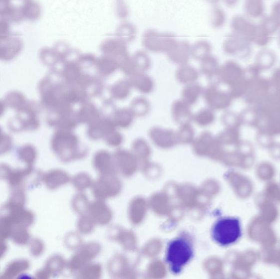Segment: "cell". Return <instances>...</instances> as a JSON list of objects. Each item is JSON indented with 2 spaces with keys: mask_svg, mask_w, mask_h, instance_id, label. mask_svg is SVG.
<instances>
[{
  "mask_svg": "<svg viewBox=\"0 0 280 279\" xmlns=\"http://www.w3.org/2000/svg\"><path fill=\"white\" fill-rule=\"evenodd\" d=\"M194 255L191 239L184 236H180L168 244L166 262L170 271L174 275H179L193 258Z\"/></svg>",
  "mask_w": 280,
  "mask_h": 279,
  "instance_id": "1",
  "label": "cell"
},
{
  "mask_svg": "<svg viewBox=\"0 0 280 279\" xmlns=\"http://www.w3.org/2000/svg\"><path fill=\"white\" fill-rule=\"evenodd\" d=\"M242 236L240 220L235 218H224L219 219L213 227L214 240L223 247L230 246L236 243Z\"/></svg>",
  "mask_w": 280,
  "mask_h": 279,
  "instance_id": "2",
  "label": "cell"
},
{
  "mask_svg": "<svg viewBox=\"0 0 280 279\" xmlns=\"http://www.w3.org/2000/svg\"><path fill=\"white\" fill-rule=\"evenodd\" d=\"M202 96L206 104L214 111L228 110L233 100L228 90L222 89L218 82L211 83L204 88Z\"/></svg>",
  "mask_w": 280,
  "mask_h": 279,
  "instance_id": "3",
  "label": "cell"
},
{
  "mask_svg": "<svg viewBox=\"0 0 280 279\" xmlns=\"http://www.w3.org/2000/svg\"><path fill=\"white\" fill-rule=\"evenodd\" d=\"M18 111V115L9 123L11 130L19 132L20 131H31L38 128V109L36 104L27 102L24 106Z\"/></svg>",
  "mask_w": 280,
  "mask_h": 279,
  "instance_id": "4",
  "label": "cell"
},
{
  "mask_svg": "<svg viewBox=\"0 0 280 279\" xmlns=\"http://www.w3.org/2000/svg\"><path fill=\"white\" fill-rule=\"evenodd\" d=\"M175 36L168 33H159L155 30H148L144 35V43L148 49L156 52L169 53L178 44Z\"/></svg>",
  "mask_w": 280,
  "mask_h": 279,
  "instance_id": "5",
  "label": "cell"
},
{
  "mask_svg": "<svg viewBox=\"0 0 280 279\" xmlns=\"http://www.w3.org/2000/svg\"><path fill=\"white\" fill-rule=\"evenodd\" d=\"M271 91L269 79L260 75L249 80L247 92L243 99L246 103L253 106L264 98Z\"/></svg>",
  "mask_w": 280,
  "mask_h": 279,
  "instance_id": "6",
  "label": "cell"
},
{
  "mask_svg": "<svg viewBox=\"0 0 280 279\" xmlns=\"http://www.w3.org/2000/svg\"><path fill=\"white\" fill-rule=\"evenodd\" d=\"M251 43L247 39L233 33L226 39L224 50L227 54L237 58L247 59L252 50Z\"/></svg>",
  "mask_w": 280,
  "mask_h": 279,
  "instance_id": "7",
  "label": "cell"
},
{
  "mask_svg": "<svg viewBox=\"0 0 280 279\" xmlns=\"http://www.w3.org/2000/svg\"><path fill=\"white\" fill-rule=\"evenodd\" d=\"M244 76V68L238 62L228 60L220 66L217 78L221 84L230 87Z\"/></svg>",
  "mask_w": 280,
  "mask_h": 279,
  "instance_id": "8",
  "label": "cell"
},
{
  "mask_svg": "<svg viewBox=\"0 0 280 279\" xmlns=\"http://www.w3.org/2000/svg\"><path fill=\"white\" fill-rule=\"evenodd\" d=\"M261 115L280 113V93L271 91L264 98L253 106Z\"/></svg>",
  "mask_w": 280,
  "mask_h": 279,
  "instance_id": "9",
  "label": "cell"
},
{
  "mask_svg": "<svg viewBox=\"0 0 280 279\" xmlns=\"http://www.w3.org/2000/svg\"><path fill=\"white\" fill-rule=\"evenodd\" d=\"M171 114L175 123L181 125L191 124L194 113L191 106L188 105L181 99L175 100L171 107Z\"/></svg>",
  "mask_w": 280,
  "mask_h": 279,
  "instance_id": "10",
  "label": "cell"
},
{
  "mask_svg": "<svg viewBox=\"0 0 280 279\" xmlns=\"http://www.w3.org/2000/svg\"><path fill=\"white\" fill-rule=\"evenodd\" d=\"M231 27L233 33L247 39L251 43L253 42L257 25L251 23L244 17L237 15L234 17L232 20Z\"/></svg>",
  "mask_w": 280,
  "mask_h": 279,
  "instance_id": "11",
  "label": "cell"
},
{
  "mask_svg": "<svg viewBox=\"0 0 280 279\" xmlns=\"http://www.w3.org/2000/svg\"><path fill=\"white\" fill-rule=\"evenodd\" d=\"M152 136L154 141L159 146L169 148L178 144L176 131L173 129L154 128Z\"/></svg>",
  "mask_w": 280,
  "mask_h": 279,
  "instance_id": "12",
  "label": "cell"
},
{
  "mask_svg": "<svg viewBox=\"0 0 280 279\" xmlns=\"http://www.w3.org/2000/svg\"><path fill=\"white\" fill-rule=\"evenodd\" d=\"M259 121L256 129L258 131L265 132L274 137L279 135L280 133V113L269 115H261L259 114Z\"/></svg>",
  "mask_w": 280,
  "mask_h": 279,
  "instance_id": "13",
  "label": "cell"
},
{
  "mask_svg": "<svg viewBox=\"0 0 280 279\" xmlns=\"http://www.w3.org/2000/svg\"><path fill=\"white\" fill-rule=\"evenodd\" d=\"M215 138L222 146L235 147L242 140L241 128H225Z\"/></svg>",
  "mask_w": 280,
  "mask_h": 279,
  "instance_id": "14",
  "label": "cell"
},
{
  "mask_svg": "<svg viewBox=\"0 0 280 279\" xmlns=\"http://www.w3.org/2000/svg\"><path fill=\"white\" fill-rule=\"evenodd\" d=\"M215 143V136L209 131H204L196 137L192 142L194 151L203 153L212 151Z\"/></svg>",
  "mask_w": 280,
  "mask_h": 279,
  "instance_id": "15",
  "label": "cell"
},
{
  "mask_svg": "<svg viewBox=\"0 0 280 279\" xmlns=\"http://www.w3.org/2000/svg\"><path fill=\"white\" fill-rule=\"evenodd\" d=\"M169 59L179 65L188 63L191 58V45L187 42H178L168 54Z\"/></svg>",
  "mask_w": 280,
  "mask_h": 279,
  "instance_id": "16",
  "label": "cell"
},
{
  "mask_svg": "<svg viewBox=\"0 0 280 279\" xmlns=\"http://www.w3.org/2000/svg\"><path fill=\"white\" fill-rule=\"evenodd\" d=\"M203 89L202 85L197 81L186 84L181 91V99L192 107L202 95Z\"/></svg>",
  "mask_w": 280,
  "mask_h": 279,
  "instance_id": "17",
  "label": "cell"
},
{
  "mask_svg": "<svg viewBox=\"0 0 280 279\" xmlns=\"http://www.w3.org/2000/svg\"><path fill=\"white\" fill-rule=\"evenodd\" d=\"M199 72L196 67L186 63L179 65L176 71L177 81L182 84H187L197 82Z\"/></svg>",
  "mask_w": 280,
  "mask_h": 279,
  "instance_id": "18",
  "label": "cell"
},
{
  "mask_svg": "<svg viewBox=\"0 0 280 279\" xmlns=\"http://www.w3.org/2000/svg\"><path fill=\"white\" fill-rule=\"evenodd\" d=\"M220 67L218 59L210 54L201 61L200 71L204 76L212 79L217 78Z\"/></svg>",
  "mask_w": 280,
  "mask_h": 279,
  "instance_id": "19",
  "label": "cell"
},
{
  "mask_svg": "<svg viewBox=\"0 0 280 279\" xmlns=\"http://www.w3.org/2000/svg\"><path fill=\"white\" fill-rule=\"evenodd\" d=\"M276 55L273 51L264 49L257 54L255 64L262 71L270 69L276 64Z\"/></svg>",
  "mask_w": 280,
  "mask_h": 279,
  "instance_id": "20",
  "label": "cell"
},
{
  "mask_svg": "<svg viewBox=\"0 0 280 279\" xmlns=\"http://www.w3.org/2000/svg\"><path fill=\"white\" fill-rule=\"evenodd\" d=\"M216 119L215 111L208 107L194 113L193 122L201 127H207L214 123Z\"/></svg>",
  "mask_w": 280,
  "mask_h": 279,
  "instance_id": "21",
  "label": "cell"
},
{
  "mask_svg": "<svg viewBox=\"0 0 280 279\" xmlns=\"http://www.w3.org/2000/svg\"><path fill=\"white\" fill-rule=\"evenodd\" d=\"M176 133L178 144H191L196 138L195 130L191 124L180 125Z\"/></svg>",
  "mask_w": 280,
  "mask_h": 279,
  "instance_id": "22",
  "label": "cell"
},
{
  "mask_svg": "<svg viewBox=\"0 0 280 279\" xmlns=\"http://www.w3.org/2000/svg\"><path fill=\"white\" fill-rule=\"evenodd\" d=\"M239 116L242 125H244L256 129L260 115L253 106L245 108L239 114Z\"/></svg>",
  "mask_w": 280,
  "mask_h": 279,
  "instance_id": "23",
  "label": "cell"
},
{
  "mask_svg": "<svg viewBox=\"0 0 280 279\" xmlns=\"http://www.w3.org/2000/svg\"><path fill=\"white\" fill-rule=\"evenodd\" d=\"M136 34L135 27L128 22H124L120 24L116 32V37L124 43L133 41Z\"/></svg>",
  "mask_w": 280,
  "mask_h": 279,
  "instance_id": "24",
  "label": "cell"
},
{
  "mask_svg": "<svg viewBox=\"0 0 280 279\" xmlns=\"http://www.w3.org/2000/svg\"><path fill=\"white\" fill-rule=\"evenodd\" d=\"M211 44L207 41H199L191 46V56L194 59L201 61L211 54Z\"/></svg>",
  "mask_w": 280,
  "mask_h": 279,
  "instance_id": "25",
  "label": "cell"
},
{
  "mask_svg": "<svg viewBox=\"0 0 280 279\" xmlns=\"http://www.w3.org/2000/svg\"><path fill=\"white\" fill-rule=\"evenodd\" d=\"M246 13L251 18H259L264 13L265 5L263 0H245Z\"/></svg>",
  "mask_w": 280,
  "mask_h": 279,
  "instance_id": "26",
  "label": "cell"
},
{
  "mask_svg": "<svg viewBox=\"0 0 280 279\" xmlns=\"http://www.w3.org/2000/svg\"><path fill=\"white\" fill-rule=\"evenodd\" d=\"M249 82V80L243 76L238 81L228 87V92H229L233 99L243 98L246 92H247Z\"/></svg>",
  "mask_w": 280,
  "mask_h": 279,
  "instance_id": "27",
  "label": "cell"
},
{
  "mask_svg": "<svg viewBox=\"0 0 280 279\" xmlns=\"http://www.w3.org/2000/svg\"><path fill=\"white\" fill-rule=\"evenodd\" d=\"M5 105L10 108L19 110L24 106L27 101L23 95L19 92H11L5 96Z\"/></svg>",
  "mask_w": 280,
  "mask_h": 279,
  "instance_id": "28",
  "label": "cell"
},
{
  "mask_svg": "<svg viewBox=\"0 0 280 279\" xmlns=\"http://www.w3.org/2000/svg\"><path fill=\"white\" fill-rule=\"evenodd\" d=\"M269 34L271 35L278 31L280 26V16L272 14L265 17L260 25Z\"/></svg>",
  "mask_w": 280,
  "mask_h": 279,
  "instance_id": "29",
  "label": "cell"
},
{
  "mask_svg": "<svg viewBox=\"0 0 280 279\" xmlns=\"http://www.w3.org/2000/svg\"><path fill=\"white\" fill-rule=\"evenodd\" d=\"M221 122L225 128H241L242 126L239 114L232 111L225 110L222 114Z\"/></svg>",
  "mask_w": 280,
  "mask_h": 279,
  "instance_id": "30",
  "label": "cell"
},
{
  "mask_svg": "<svg viewBox=\"0 0 280 279\" xmlns=\"http://www.w3.org/2000/svg\"><path fill=\"white\" fill-rule=\"evenodd\" d=\"M270 36L260 25H257L253 42L259 46H266L270 41Z\"/></svg>",
  "mask_w": 280,
  "mask_h": 279,
  "instance_id": "31",
  "label": "cell"
},
{
  "mask_svg": "<svg viewBox=\"0 0 280 279\" xmlns=\"http://www.w3.org/2000/svg\"><path fill=\"white\" fill-rule=\"evenodd\" d=\"M211 21L215 28H220L224 25L226 21V15L224 11L220 8H214L211 11Z\"/></svg>",
  "mask_w": 280,
  "mask_h": 279,
  "instance_id": "32",
  "label": "cell"
},
{
  "mask_svg": "<svg viewBox=\"0 0 280 279\" xmlns=\"http://www.w3.org/2000/svg\"><path fill=\"white\" fill-rule=\"evenodd\" d=\"M274 138L275 137L265 132L258 131L256 135V141L262 146L270 147L276 142Z\"/></svg>",
  "mask_w": 280,
  "mask_h": 279,
  "instance_id": "33",
  "label": "cell"
},
{
  "mask_svg": "<svg viewBox=\"0 0 280 279\" xmlns=\"http://www.w3.org/2000/svg\"><path fill=\"white\" fill-rule=\"evenodd\" d=\"M13 144V140L10 137L5 134L0 127V152L6 151L10 149Z\"/></svg>",
  "mask_w": 280,
  "mask_h": 279,
  "instance_id": "34",
  "label": "cell"
},
{
  "mask_svg": "<svg viewBox=\"0 0 280 279\" xmlns=\"http://www.w3.org/2000/svg\"><path fill=\"white\" fill-rule=\"evenodd\" d=\"M116 13L120 19L127 18L129 15V10L124 0H116Z\"/></svg>",
  "mask_w": 280,
  "mask_h": 279,
  "instance_id": "35",
  "label": "cell"
},
{
  "mask_svg": "<svg viewBox=\"0 0 280 279\" xmlns=\"http://www.w3.org/2000/svg\"><path fill=\"white\" fill-rule=\"evenodd\" d=\"M262 71L255 64L249 65L244 69V76L251 79L261 75Z\"/></svg>",
  "mask_w": 280,
  "mask_h": 279,
  "instance_id": "36",
  "label": "cell"
},
{
  "mask_svg": "<svg viewBox=\"0 0 280 279\" xmlns=\"http://www.w3.org/2000/svg\"><path fill=\"white\" fill-rule=\"evenodd\" d=\"M280 70L279 68L274 70L269 81H270L271 90L280 93Z\"/></svg>",
  "mask_w": 280,
  "mask_h": 279,
  "instance_id": "37",
  "label": "cell"
},
{
  "mask_svg": "<svg viewBox=\"0 0 280 279\" xmlns=\"http://www.w3.org/2000/svg\"><path fill=\"white\" fill-rule=\"evenodd\" d=\"M225 3L228 6H233L235 5L238 2V0H223Z\"/></svg>",
  "mask_w": 280,
  "mask_h": 279,
  "instance_id": "38",
  "label": "cell"
},
{
  "mask_svg": "<svg viewBox=\"0 0 280 279\" xmlns=\"http://www.w3.org/2000/svg\"><path fill=\"white\" fill-rule=\"evenodd\" d=\"M5 106L4 102L0 100V117H1L3 115L5 111Z\"/></svg>",
  "mask_w": 280,
  "mask_h": 279,
  "instance_id": "39",
  "label": "cell"
},
{
  "mask_svg": "<svg viewBox=\"0 0 280 279\" xmlns=\"http://www.w3.org/2000/svg\"><path fill=\"white\" fill-rule=\"evenodd\" d=\"M205 1L212 5H216L220 2V0H205Z\"/></svg>",
  "mask_w": 280,
  "mask_h": 279,
  "instance_id": "40",
  "label": "cell"
}]
</instances>
